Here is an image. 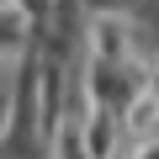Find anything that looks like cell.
<instances>
[{
	"label": "cell",
	"mask_w": 159,
	"mask_h": 159,
	"mask_svg": "<svg viewBox=\"0 0 159 159\" xmlns=\"http://www.w3.org/2000/svg\"><path fill=\"white\" fill-rule=\"evenodd\" d=\"M80 11L85 16H127V11H138V0H80Z\"/></svg>",
	"instance_id": "cell-1"
}]
</instances>
